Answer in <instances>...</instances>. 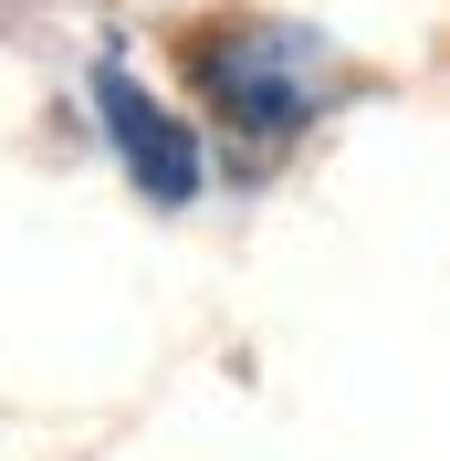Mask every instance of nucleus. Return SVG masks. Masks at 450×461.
<instances>
[{
	"label": "nucleus",
	"mask_w": 450,
	"mask_h": 461,
	"mask_svg": "<svg viewBox=\"0 0 450 461\" xmlns=\"http://www.w3.org/2000/svg\"><path fill=\"white\" fill-rule=\"evenodd\" d=\"M189 63H199V85L220 95V115L262 147L293 137L314 115V95H325V74H336V53L293 22H210V32H189Z\"/></svg>",
	"instance_id": "1"
},
{
	"label": "nucleus",
	"mask_w": 450,
	"mask_h": 461,
	"mask_svg": "<svg viewBox=\"0 0 450 461\" xmlns=\"http://www.w3.org/2000/svg\"><path fill=\"white\" fill-rule=\"evenodd\" d=\"M94 105H105L115 158L137 168L147 200H168V210H178V200H199V137L178 126L168 105H158V95H137V74H126V63H105V74H94Z\"/></svg>",
	"instance_id": "2"
}]
</instances>
